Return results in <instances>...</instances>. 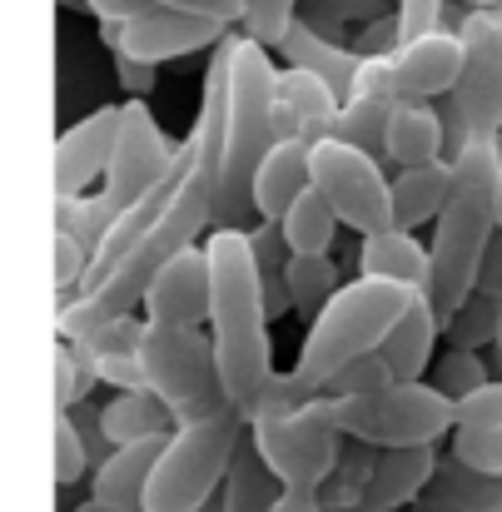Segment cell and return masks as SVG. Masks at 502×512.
<instances>
[{"mask_svg":"<svg viewBox=\"0 0 502 512\" xmlns=\"http://www.w3.org/2000/svg\"><path fill=\"white\" fill-rule=\"evenodd\" d=\"M65 512H110V508H105V503H95V498H85L80 508H65Z\"/></svg>","mask_w":502,"mask_h":512,"instance_id":"cell-47","label":"cell"},{"mask_svg":"<svg viewBox=\"0 0 502 512\" xmlns=\"http://www.w3.org/2000/svg\"><path fill=\"white\" fill-rule=\"evenodd\" d=\"M329 418L343 438L368 443L378 453L383 448H433L458 428V403L443 398L423 378V383H393L373 398H329Z\"/></svg>","mask_w":502,"mask_h":512,"instance_id":"cell-8","label":"cell"},{"mask_svg":"<svg viewBox=\"0 0 502 512\" xmlns=\"http://www.w3.org/2000/svg\"><path fill=\"white\" fill-rule=\"evenodd\" d=\"M209 304H214V274L204 244L174 254L160 279L145 294V319L165 329H209Z\"/></svg>","mask_w":502,"mask_h":512,"instance_id":"cell-15","label":"cell"},{"mask_svg":"<svg viewBox=\"0 0 502 512\" xmlns=\"http://www.w3.org/2000/svg\"><path fill=\"white\" fill-rule=\"evenodd\" d=\"M498 174L502 140H468L453 155V194L433 224V269H428V299L438 319L448 324L483 279V264L498 244Z\"/></svg>","mask_w":502,"mask_h":512,"instance_id":"cell-2","label":"cell"},{"mask_svg":"<svg viewBox=\"0 0 502 512\" xmlns=\"http://www.w3.org/2000/svg\"><path fill=\"white\" fill-rule=\"evenodd\" d=\"M140 363H145L150 393L174 413V428L234 413L229 393H224V373H219V353H214L209 329H165V324L145 319Z\"/></svg>","mask_w":502,"mask_h":512,"instance_id":"cell-7","label":"cell"},{"mask_svg":"<svg viewBox=\"0 0 502 512\" xmlns=\"http://www.w3.org/2000/svg\"><path fill=\"white\" fill-rule=\"evenodd\" d=\"M418 289H403V284H378V279H348L334 294V304L309 324V334L299 343V358H294V373L324 393L338 373L368 353H378L383 339L393 334V324L403 319L408 299Z\"/></svg>","mask_w":502,"mask_h":512,"instance_id":"cell-5","label":"cell"},{"mask_svg":"<svg viewBox=\"0 0 502 512\" xmlns=\"http://www.w3.org/2000/svg\"><path fill=\"white\" fill-rule=\"evenodd\" d=\"M428 269L433 254L418 234L403 229H383L358 239V279H378V284H403V289H428Z\"/></svg>","mask_w":502,"mask_h":512,"instance_id":"cell-21","label":"cell"},{"mask_svg":"<svg viewBox=\"0 0 502 512\" xmlns=\"http://www.w3.org/2000/svg\"><path fill=\"white\" fill-rule=\"evenodd\" d=\"M438 473V443L433 448H383L378 453V468H373V483L363 493V503L353 512H398L408 503L423 498V488L433 483Z\"/></svg>","mask_w":502,"mask_h":512,"instance_id":"cell-18","label":"cell"},{"mask_svg":"<svg viewBox=\"0 0 502 512\" xmlns=\"http://www.w3.org/2000/svg\"><path fill=\"white\" fill-rule=\"evenodd\" d=\"M373 468H378V448L343 438L338 468L329 473V483L319 488V508H324V512H353L358 503H363L368 483H373Z\"/></svg>","mask_w":502,"mask_h":512,"instance_id":"cell-30","label":"cell"},{"mask_svg":"<svg viewBox=\"0 0 502 512\" xmlns=\"http://www.w3.org/2000/svg\"><path fill=\"white\" fill-rule=\"evenodd\" d=\"M249 438L259 448V458L269 463V473L294 488V493H319L338 468L343 453V433L329 418V398L319 393L314 403L294 408V413H259L249 418Z\"/></svg>","mask_w":502,"mask_h":512,"instance_id":"cell-9","label":"cell"},{"mask_svg":"<svg viewBox=\"0 0 502 512\" xmlns=\"http://www.w3.org/2000/svg\"><path fill=\"white\" fill-rule=\"evenodd\" d=\"M85 10H90L100 25H130V20L160 10V5H155V0H85Z\"/></svg>","mask_w":502,"mask_h":512,"instance_id":"cell-44","label":"cell"},{"mask_svg":"<svg viewBox=\"0 0 502 512\" xmlns=\"http://www.w3.org/2000/svg\"><path fill=\"white\" fill-rule=\"evenodd\" d=\"M209 274H214V304H209V339L219 353L229 408L249 423L274 368V339H269V304H264V274L254 264L249 229H209L204 239Z\"/></svg>","mask_w":502,"mask_h":512,"instance_id":"cell-1","label":"cell"},{"mask_svg":"<svg viewBox=\"0 0 502 512\" xmlns=\"http://www.w3.org/2000/svg\"><path fill=\"white\" fill-rule=\"evenodd\" d=\"M100 423L110 448H135V443H155L174 433V413L155 393H115L110 403H100Z\"/></svg>","mask_w":502,"mask_h":512,"instance_id":"cell-24","label":"cell"},{"mask_svg":"<svg viewBox=\"0 0 502 512\" xmlns=\"http://www.w3.org/2000/svg\"><path fill=\"white\" fill-rule=\"evenodd\" d=\"M463 35L458 30H428V35H413L403 40L393 55H388V75H393V95L398 100H423L433 105L438 95H453L458 80H463Z\"/></svg>","mask_w":502,"mask_h":512,"instance_id":"cell-13","label":"cell"},{"mask_svg":"<svg viewBox=\"0 0 502 512\" xmlns=\"http://www.w3.org/2000/svg\"><path fill=\"white\" fill-rule=\"evenodd\" d=\"M165 443L169 438L135 443V448H115L90 473V498L105 503L110 512H145V493H150V478H155V463H160Z\"/></svg>","mask_w":502,"mask_h":512,"instance_id":"cell-19","label":"cell"},{"mask_svg":"<svg viewBox=\"0 0 502 512\" xmlns=\"http://www.w3.org/2000/svg\"><path fill=\"white\" fill-rule=\"evenodd\" d=\"M309 189H314V145H309V140H279V145L264 155L259 174H254L249 199H254V214H259L264 224H284V214H289Z\"/></svg>","mask_w":502,"mask_h":512,"instance_id":"cell-17","label":"cell"},{"mask_svg":"<svg viewBox=\"0 0 502 512\" xmlns=\"http://www.w3.org/2000/svg\"><path fill=\"white\" fill-rule=\"evenodd\" d=\"M184 145H189V140H184ZM214 194H219L214 179L194 165V150H189V174H184L179 194L169 199L165 219L115 264V274H110L100 289L80 294V299L65 304V309H55V334H60V339H85V334H95V329H105V324L130 319L135 309H145V294H150V284L160 279V269H165L174 254L194 249L204 229H214Z\"/></svg>","mask_w":502,"mask_h":512,"instance_id":"cell-3","label":"cell"},{"mask_svg":"<svg viewBox=\"0 0 502 512\" xmlns=\"http://www.w3.org/2000/svg\"><path fill=\"white\" fill-rule=\"evenodd\" d=\"M204 512H219V503H209V508H204Z\"/></svg>","mask_w":502,"mask_h":512,"instance_id":"cell-51","label":"cell"},{"mask_svg":"<svg viewBox=\"0 0 502 512\" xmlns=\"http://www.w3.org/2000/svg\"><path fill=\"white\" fill-rule=\"evenodd\" d=\"M125 35V50L145 65H165V60H184V55H199V50H219L229 40V25L219 20H199V15H179V10H150L130 25H120Z\"/></svg>","mask_w":502,"mask_h":512,"instance_id":"cell-16","label":"cell"},{"mask_svg":"<svg viewBox=\"0 0 502 512\" xmlns=\"http://www.w3.org/2000/svg\"><path fill=\"white\" fill-rule=\"evenodd\" d=\"M100 45L110 50V60H115V80H120V90H125L130 100H145V95L160 85V65H145V60H135V55L125 50V35H120V25H100Z\"/></svg>","mask_w":502,"mask_h":512,"instance_id":"cell-35","label":"cell"},{"mask_svg":"<svg viewBox=\"0 0 502 512\" xmlns=\"http://www.w3.org/2000/svg\"><path fill=\"white\" fill-rule=\"evenodd\" d=\"M453 463L473 478H502V428H493V433H453Z\"/></svg>","mask_w":502,"mask_h":512,"instance_id":"cell-39","label":"cell"},{"mask_svg":"<svg viewBox=\"0 0 502 512\" xmlns=\"http://www.w3.org/2000/svg\"><path fill=\"white\" fill-rule=\"evenodd\" d=\"M229 90H224V170L214 194V229H244V214H254V174L264 155L279 145L274 110H279V70L274 50L259 45L244 30H229Z\"/></svg>","mask_w":502,"mask_h":512,"instance_id":"cell-4","label":"cell"},{"mask_svg":"<svg viewBox=\"0 0 502 512\" xmlns=\"http://www.w3.org/2000/svg\"><path fill=\"white\" fill-rule=\"evenodd\" d=\"M279 55L294 65V70H309V75H324L329 85H334L338 95H348L353 90V75H358V55L353 50H343L334 40H324L314 25H304V20H294V30L284 35V45H279Z\"/></svg>","mask_w":502,"mask_h":512,"instance_id":"cell-25","label":"cell"},{"mask_svg":"<svg viewBox=\"0 0 502 512\" xmlns=\"http://www.w3.org/2000/svg\"><path fill=\"white\" fill-rule=\"evenodd\" d=\"M274 512H324V508H319V493H294V488H284V498H279Z\"/></svg>","mask_w":502,"mask_h":512,"instance_id":"cell-46","label":"cell"},{"mask_svg":"<svg viewBox=\"0 0 502 512\" xmlns=\"http://www.w3.org/2000/svg\"><path fill=\"white\" fill-rule=\"evenodd\" d=\"M284 284H289L294 314H299L304 324H314V319L334 304L338 289H343L334 254H294V259H289V269H284Z\"/></svg>","mask_w":502,"mask_h":512,"instance_id":"cell-29","label":"cell"},{"mask_svg":"<svg viewBox=\"0 0 502 512\" xmlns=\"http://www.w3.org/2000/svg\"><path fill=\"white\" fill-rule=\"evenodd\" d=\"M438 339H443V319H438L428 289H418L378 353H383V363L393 368L398 383H423V378H428V363H433V343Z\"/></svg>","mask_w":502,"mask_h":512,"instance_id":"cell-20","label":"cell"},{"mask_svg":"<svg viewBox=\"0 0 502 512\" xmlns=\"http://www.w3.org/2000/svg\"><path fill=\"white\" fill-rule=\"evenodd\" d=\"M179 160V145L169 140L155 120V110L145 100H125V125L110 155V170L100 179V199L110 204V214L120 219L125 209H135Z\"/></svg>","mask_w":502,"mask_h":512,"instance_id":"cell-12","label":"cell"},{"mask_svg":"<svg viewBox=\"0 0 502 512\" xmlns=\"http://www.w3.org/2000/svg\"><path fill=\"white\" fill-rule=\"evenodd\" d=\"M160 10H179V15H199V20H219L229 30L244 25V10L249 0H155Z\"/></svg>","mask_w":502,"mask_h":512,"instance_id":"cell-43","label":"cell"},{"mask_svg":"<svg viewBox=\"0 0 502 512\" xmlns=\"http://www.w3.org/2000/svg\"><path fill=\"white\" fill-rule=\"evenodd\" d=\"M398 45H403V20H398V10H388V15H378V20H368V25L358 30L353 55H358V60H368V55H393Z\"/></svg>","mask_w":502,"mask_h":512,"instance_id":"cell-42","label":"cell"},{"mask_svg":"<svg viewBox=\"0 0 502 512\" xmlns=\"http://www.w3.org/2000/svg\"><path fill=\"white\" fill-rule=\"evenodd\" d=\"M279 498H284V483L269 473V463L259 458L254 438H244L239 453H234L229 483L219 493V512H274Z\"/></svg>","mask_w":502,"mask_h":512,"instance_id":"cell-27","label":"cell"},{"mask_svg":"<svg viewBox=\"0 0 502 512\" xmlns=\"http://www.w3.org/2000/svg\"><path fill=\"white\" fill-rule=\"evenodd\" d=\"M498 229H502V174H498Z\"/></svg>","mask_w":502,"mask_h":512,"instance_id":"cell-50","label":"cell"},{"mask_svg":"<svg viewBox=\"0 0 502 512\" xmlns=\"http://www.w3.org/2000/svg\"><path fill=\"white\" fill-rule=\"evenodd\" d=\"M498 15H502V0H498Z\"/></svg>","mask_w":502,"mask_h":512,"instance_id":"cell-52","label":"cell"},{"mask_svg":"<svg viewBox=\"0 0 502 512\" xmlns=\"http://www.w3.org/2000/svg\"><path fill=\"white\" fill-rule=\"evenodd\" d=\"M279 100L299 110V120H304V140H309V145H319V140L334 135V120H338V110H343V95H338L324 75H309V70L284 65V70H279Z\"/></svg>","mask_w":502,"mask_h":512,"instance_id":"cell-26","label":"cell"},{"mask_svg":"<svg viewBox=\"0 0 502 512\" xmlns=\"http://www.w3.org/2000/svg\"><path fill=\"white\" fill-rule=\"evenodd\" d=\"M443 145H448V130H443L433 105H423V100H398L393 105V115H388V165L418 170V165L453 160V155H443Z\"/></svg>","mask_w":502,"mask_h":512,"instance_id":"cell-22","label":"cell"},{"mask_svg":"<svg viewBox=\"0 0 502 512\" xmlns=\"http://www.w3.org/2000/svg\"><path fill=\"white\" fill-rule=\"evenodd\" d=\"M90 363H95L100 383H110L115 393H150L140 353H90Z\"/></svg>","mask_w":502,"mask_h":512,"instance_id":"cell-41","label":"cell"},{"mask_svg":"<svg viewBox=\"0 0 502 512\" xmlns=\"http://www.w3.org/2000/svg\"><path fill=\"white\" fill-rule=\"evenodd\" d=\"M85 473H95L90 468V448H85L75 418L70 413H55V488H75Z\"/></svg>","mask_w":502,"mask_h":512,"instance_id":"cell-36","label":"cell"},{"mask_svg":"<svg viewBox=\"0 0 502 512\" xmlns=\"http://www.w3.org/2000/svg\"><path fill=\"white\" fill-rule=\"evenodd\" d=\"M443 339L453 343V348H463V353H478L483 343H498V304L483 299V294H473V299L443 324Z\"/></svg>","mask_w":502,"mask_h":512,"instance_id":"cell-34","label":"cell"},{"mask_svg":"<svg viewBox=\"0 0 502 512\" xmlns=\"http://www.w3.org/2000/svg\"><path fill=\"white\" fill-rule=\"evenodd\" d=\"M299 10V0H249V10H244V35H254L259 45H269V50H279L284 45V35L294 30V15Z\"/></svg>","mask_w":502,"mask_h":512,"instance_id":"cell-37","label":"cell"},{"mask_svg":"<svg viewBox=\"0 0 502 512\" xmlns=\"http://www.w3.org/2000/svg\"><path fill=\"white\" fill-rule=\"evenodd\" d=\"M279 229H284V239H289L294 254H329L343 224H338V214L329 209V199H324L319 189H309V194L284 214Z\"/></svg>","mask_w":502,"mask_h":512,"instance_id":"cell-31","label":"cell"},{"mask_svg":"<svg viewBox=\"0 0 502 512\" xmlns=\"http://www.w3.org/2000/svg\"><path fill=\"white\" fill-rule=\"evenodd\" d=\"M438 15H443V0H398L403 40H413V35H428V30H438Z\"/></svg>","mask_w":502,"mask_h":512,"instance_id":"cell-45","label":"cell"},{"mask_svg":"<svg viewBox=\"0 0 502 512\" xmlns=\"http://www.w3.org/2000/svg\"><path fill=\"white\" fill-rule=\"evenodd\" d=\"M244 438H249V423L239 413H219L209 423L174 428L160 463H155L145 512H204L209 503H219Z\"/></svg>","mask_w":502,"mask_h":512,"instance_id":"cell-6","label":"cell"},{"mask_svg":"<svg viewBox=\"0 0 502 512\" xmlns=\"http://www.w3.org/2000/svg\"><path fill=\"white\" fill-rule=\"evenodd\" d=\"M468 10H498V0H468Z\"/></svg>","mask_w":502,"mask_h":512,"instance_id":"cell-48","label":"cell"},{"mask_svg":"<svg viewBox=\"0 0 502 512\" xmlns=\"http://www.w3.org/2000/svg\"><path fill=\"white\" fill-rule=\"evenodd\" d=\"M443 398H453V403H463V398H473L483 383H493V373H488V363H483V353H463V348H448L438 363H433V378H428Z\"/></svg>","mask_w":502,"mask_h":512,"instance_id":"cell-33","label":"cell"},{"mask_svg":"<svg viewBox=\"0 0 502 512\" xmlns=\"http://www.w3.org/2000/svg\"><path fill=\"white\" fill-rule=\"evenodd\" d=\"M498 368H502V304H498Z\"/></svg>","mask_w":502,"mask_h":512,"instance_id":"cell-49","label":"cell"},{"mask_svg":"<svg viewBox=\"0 0 502 512\" xmlns=\"http://www.w3.org/2000/svg\"><path fill=\"white\" fill-rule=\"evenodd\" d=\"M95 383H100V373H95L90 353L75 339H55V413H75Z\"/></svg>","mask_w":502,"mask_h":512,"instance_id":"cell-32","label":"cell"},{"mask_svg":"<svg viewBox=\"0 0 502 512\" xmlns=\"http://www.w3.org/2000/svg\"><path fill=\"white\" fill-rule=\"evenodd\" d=\"M502 428V378L483 383L473 398L458 403V428L453 433H493Z\"/></svg>","mask_w":502,"mask_h":512,"instance_id":"cell-40","label":"cell"},{"mask_svg":"<svg viewBox=\"0 0 502 512\" xmlns=\"http://www.w3.org/2000/svg\"><path fill=\"white\" fill-rule=\"evenodd\" d=\"M448 194H453V160L398 170L393 174V229L418 234L423 224H438Z\"/></svg>","mask_w":502,"mask_h":512,"instance_id":"cell-23","label":"cell"},{"mask_svg":"<svg viewBox=\"0 0 502 512\" xmlns=\"http://www.w3.org/2000/svg\"><path fill=\"white\" fill-rule=\"evenodd\" d=\"M125 125V105H100L85 120L65 125L55 135V194H90V184H100L110 170L115 140Z\"/></svg>","mask_w":502,"mask_h":512,"instance_id":"cell-14","label":"cell"},{"mask_svg":"<svg viewBox=\"0 0 502 512\" xmlns=\"http://www.w3.org/2000/svg\"><path fill=\"white\" fill-rule=\"evenodd\" d=\"M463 80L453 90L458 140H498L502 135V15L498 10H463ZM458 145V150H463Z\"/></svg>","mask_w":502,"mask_h":512,"instance_id":"cell-11","label":"cell"},{"mask_svg":"<svg viewBox=\"0 0 502 512\" xmlns=\"http://www.w3.org/2000/svg\"><path fill=\"white\" fill-rule=\"evenodd\" d=\"M393 105L398 100H388V95L348 90L343 95V110H338V120H334V140H348L363 155H373V160L388 165V115H393Z\"/></svg>","mask_w":502,"mask_h":512,"instance_id":"cell-28","label":"cell"},{"mask_svg":"<svg viewBox=\"0 0 502 512\" xmlns=\"http://www.w3.org/2000/svg\"><path fill=\"white\" fill-rule=\"evenodd\" d=\"M314 189L329 199L343 229H353L358 239L393 229V179L383 170V160L363 155L348 140H319L314 145Z\"/></svg>","mask_w":502,"mask_h":512,"instance_id":"cell-10","label":"cell"},{"mask_svg":"<svg viewBox=\"0 0 502 512\" xmlns=\"http://www.w3.org/2000/svg\"><path fill=\"white\" fill-rule=\"evenodd\" d=\"M393 383H398V378H393V368L383 363V353H368V358L348 363L324 393H329V398H373V393H383V388H393Z\"/></svg>","mask_w":502,"mask_h":512,"instance_id":"cell-38","label":"cell"}]
</instances>
